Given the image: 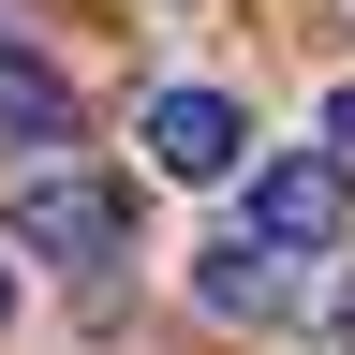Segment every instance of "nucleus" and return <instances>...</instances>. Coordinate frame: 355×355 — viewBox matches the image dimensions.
Here are the masks:
<instances>
[{
	"instance_id": "39448f33",
	"label": "nucleus",
	"mask_w": 355,
	"mask_h": 355,
	"mask_svg": "<svg viewBox=\"0 0 355 355\" xmlns=\"http://www.w3.org/2000/svg\"><path fill=\"white\" fill-rule=\"evenodd\" d=\"M0 133H15V148H60V133H74V74L30 60L15 30H0Z\"/></svg>"
},
{
	"instance_id": "423d86ee",
	"label": "nucleus",
	"mask_w": 355,
	"mask_h": 355,
	"mask_svg": "<svg viewBox=\"0 0 355 355\" xmlns=\"http://www.w3.org/2000/svg\"><path fill=\"white\" fill-rule=\"evenodd\" d=\"M340 148H355V89H326V163H340Z\"/></svg>"
},
{
	"instance_id": "0eeeda50",
	"label": "nucleus",
	"mask_w": 355,
	"mask_h": 355,
	"mask_svg": "<svg viewBox=\"0 0 355 355\" xmlns=\"http://www.w3.org/2000/svg\"><path fill=\"white\" fill-rule=\"evenodd\" d=\"M0 326H15V266H0Z\"/></svg>"
},
{
	"instance_id": "20e7f679",
	"label": "nucleus",
	"mask_w": 355,
	"mask_h": 355,
	"mask_svg": "<svg viewBox=\"0 0 355 355\" xmlns=\"http://www.w3.org/2000/svg\"><path fill=\"white\" fill-rule=\"evenodd\" d=\"M193 296H207V311H237V326H282V311H296V266H282V252H252V237H207V252H193Z\"/></svg>"
},
{
	"instance_id": "7ed1b4c3",
	"label": "nucleus",
	"mask_w": 355,
	"mask_h": 355,
	"mask_svg": "<svg viewBox=\"0 0 355 355\" xmlns=\"http://www.w3.org/2000/svg\"><path fill=\"white\" fill-rule=\"evenodd\" d=\"M148 163H163V178H237V163H252L237 89H163V104H148Z\"/></svg>"
},
{
	"instance_id": "f03ea898",
	"label": "nucleus",
	"mask_w": 355,
	"mask_h": 355,
	"mask_svg": "<svg viewBox=\"0 0 355 355\" xmlns=\"http://www.w3.org/2000/svg\"><path fill=\"white\" fill-rule=\"evenodd\" d=\"M340 222H355V178L326 163V148H282V163H252V222H237V237L252 252H340Z\"/></svg>"
},
{
	"instance_id": "f257e3e1",
	"label": "nucleus",
	"mask_w": 355,
	"mask_h": 355,
	"mask_svg": "<svg viewBox=\"0 0 355 355\" xmlns=\"http://www.w3.org/2000/svg\"><path fill=\"white\" fill-rule=\"evenodd\" d=\"M15 237L60 252V266H119L133 252V193L89 178V163H44V178H15Z\"/></svg>"
}]
</instances>
